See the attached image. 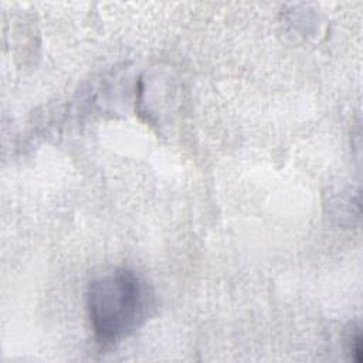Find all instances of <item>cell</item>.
<instances>
[{
  "instance_id": "cell-1",
  "label": "cell",
  "mask_w": 363,
  "mask_h": 363,
  "mask_svg": "<svg viewBox=\"0 0 363 363\" xmlns=\"http://www.w3.org/2000/svg\"><path fill=\"white\" fill-rule=\"evenodd\" d=\"M86 308L98 340L112 343L143 325L153 308V294L135 271L115 268L89 282Z\"/></svg>"
}]
</instances>
